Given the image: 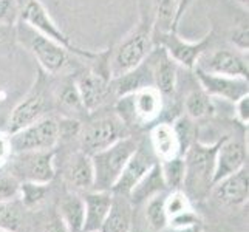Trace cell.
Segmentation results:
<instances>
[{"label":"cell","instance_id":"6da1fadb","mask_svg":"<svg viewBox=\"0 0 249 232\" xmlns=\"http://www.w3.org/2000/svg\"><path fill=\"white\" fill-rule=\"evenodd\" d=\"M153 48V16L149 0L147 8L141 13L140 23L115 48H110L108 67L111 79L138 67Z\"/></svg>","mask_w":249,"mask_h":232},{"label":"cell","instance_id":"7a4b0ae2","mask_svg":"<svg viewBox=\"0 0 249 232\" xmlns=\"http://www.w3.org/2000/svg\"><path fill=\"white\" fill-rule=\"evenodd\" d=\"M221 140L204 143L195 140L189 147L184 158V181L183 191L192 200L201 201L211 195L213 187V170H215V152Z\"/></svg>","mask_w":249,"mask_h":232},{"label":"cell","instance_id":"3957f363","mask_svg":"<svg viewBox=\"0 0 249 232\" xmlns=\"http://www.w3.org/2000/svg\"><path fill=\"white\" fill-rule=\"evenodd\" d=\"M16 42L30 51L39 62V68L48 76H65L73 70L74 54L19 20L16 23Z\"/></svg>","mask_w":249,"mask_h":232},{"label":"cell","instance_id":"277c9868","mask_svg":"<svg viewBox=\"0 0 249 232\" xmlns=\"http://www.w3.org/2000/svg\"><path fill=\"white\" fill-rule=\"evenodd\" d=\"M138 140L132 135L116 141L96 153L90 155L94 170V187L96 191H110L115 186L116 179L121 175L128 158L138 149Z\"/></svg>","mask_w":249,"mask_h":232},{"label":"cell","instance_id":"5b68a950","mask_svg":"<svg viewBox=\"0 0 249 232\" xmlns=\"http://www.w3.org/2000/svg\"><path fill=\"white\" fill-rule=\"evenodd\" d=\"M101 56L91 62L93 67L74 76L76 89L79 91L82 106L87 113H94L111 96V74L108 67V53L101 51Z\"/></svg>","mask_w":249,"mask_h":232},{"label":"cell","instance_id":"8992f818","mask_svg":"<svg viewBox=\"0 0 249 232\" xmlns=\"http://www.w3.org/2000/svg\"><path fill=\"white\" fill-rule=\"evenodd\" d=\"M50 79L48 74L44 73L39 68V73L36 76L33 87L25 94L23 99L17 104L8 119V135L22 130L33 123L39 121L40 118L47 116L48 110L51 107V99L53 91H50Z\"/></svg>","mask_w":249,"mask_h":232},{"label":"cell","instance_id":"52a82bcc","mask_svg":"<svg viewBox=\"0 0 249 232\" xmlns=\"http://www.w3.org/2000/svg\"><path fill=\"white\" fill-rule=\"evenodd\" d=\"M164 108V98L155 87H147L116 98L115 115L127 125H147L157 121Z\"/></svg>","mask_w":249,"mask_h":232},{"label":"cell","instance_id":"ba28073f","mask_svg":"<svg viewBox=\"0 0 249 232\" xmlns=\"http://www.w3.org/2000/svg\"><path fill=\"white\" fill-rule=\"evenodd\" d=\"M19 22L30 25L31 28L39 31L42 36L54 40L56 44L62 45L67 51H70L76 57L84 59L85 62H91L99 56V51L84 50V48H79L78 45H74L71 39L57 27L56 22L53 20V17L50 16V13L47 11V8L44 6V3H42L40 0H28V2L23 5V8H20Z\"/></svg>","mask_w":249,"mask_h":232},{"label":"cell","instance_id":"9c48e42d","mask_svg":"<svg viewBox=\"0 0 249 232\" xmlns=\"http://www.w3.org/2000/svg\"><path fill=\"white\" fill-rule=\"evenodd\" d=\"M59 138L57 118L44 116L39 121L33 123L22 130L10 135L11 152H33V150H54Z\"/></svg>","mask_w":249,"mask_h":232},{"label":"cell","instance_id":"30bf717a","mask_svg":"<svg viewBox=\"0 0 249 232\" xmlns=\"http://www.w3.org/2000/svg\"><path fill=\"white\" fill-rule=\"evenodd\" d=\"M11 172L20 181L50 184L56 175L54 150L11 153Z\"/></svg>","mask_w":249,"mask_h":232},{"label":"cell","instance_id":"8fae6325","mask_svg":"<svg viewBox=\"0 0 249 232\" xmlns=\"http://www.w3.org/2000/svg\"><path fill=\"white\" fill-rule=\"evenodd\" d=\"M213 37V31H209L200 40H187L178 34V31H170L153 36V45L162 47L178 67L194 70L198 59L209 50Z\"/></svg>","mask_w":249,"mask_h":232},{"label":"cell","instance_id":"7c38bea8","mask_svg":"<svg viewBox=\"0 0 249 232\" xmlns=\"http://www.w3.org/2000/svg\"><path fill=\"white\" fill-rule=\"evenodd\" d=\"M128 135V127L116 115L101 116L81 128V150L93 155Z\"/></svg>","mask_w":249,"mask_h":232},{"label":"cell","instance_id":"4fadbf2b","mask_svg":"<svg viewBox=\"0 0 249 232\" xmlns=\"http://www.w3.org/2000/svg\"><path fill=\"white\" fill-rule=\"evenodd\" d=\"M203 71L223 74L231 77H246L249 73L248 54L235 48H217L206 53L198 59L195 65Z\"/></svg>","mask_w":249,"mask_h":232},{"label":"cell","instance_id":"5bb4252c","mask_svg":"<svg viewBox=\"0 0 249 232\" xmlns=\"http://www.w3.org/2000/svg\"><path fill=\"white\" fill-rule=\"evenodd\" d=\"M196 81L204 93H208L211 98H218L223 101L234 102L249 94V82L246 77H231L223 74H213L203 71L200 68H194Z\"/></svg>","mask_w":249,"mask_h":232},{"label":"cell","instance_id":"9a60e30c","mask_svg":"<svg viewBox=\"0 0 249 232\" xmlns=\"http://www.w3.org/2000/svg\"><path fill=\"white\" fill-rule=\"evenodd\" d=\"M158 160L153 155L150 145L149 149L145 145L140 144L138 149L133 152V155L128 161L125 162V166L121 172V175L116 179L115 186L111 187V194L115 195H123L128 196V194L132 192V189L140 183V179L147 174L149 169L155 164Z\"/></svg>","mask_w":249,"mask_h":232},{"label":"cell","instance_id":"2e32d148","mask_svg":"<svg viewBox=\"0 0 249 232\" xmlns=\"http://www.w3.org/2000/svg\"><path fill=\"white\" fill-rule=\"evenodd\" d=\"M248 150L242 140L223 138L215 152V170H213V184L221 178L232 175L246 166Z\"/></svg>","mask_w":249,"mask_h":232},{"label":"cell","instance_id":"e0dca14e","mask_svg":"<svg viewBox=\"0 0 249 232\" xmlns=\"http://www.w3.org/2000/svg\"><path fill=\"white\" fill-rule=\"evenodd\" d=\"M149 57L152 62L153 87L161 93L164 99L175 96L178 87V65L172 61L166 50L158 45L152 50Z\"/></svg>","mask_w":249,"mask_h":232},{"label":"cell","instance_id":"ac0fdd59","mask_svg":"<svg viewBox=\"0 0 249 232\" xmlns=\"http://www.w3.org/2000/svg\"><path fill=\"white\" fill-rule=\"evenodd\" d=\"M211 195L223 206H243L248 203L249 186H248V166L240 169L232 175L221 178L213 184Z\"/></svg>","mask_w":249,"mask_h":232},{"label":"cell","instance_id":"d6986e66","mask_svg":"<svg viewBox=\"0 0 249 232\" xmlns=\"http://www.w3.org/2000/svg\"><path fill=\"white\" fill-rule=\"evenodd\" d=\"M64 178L74 191L89 192L94 187V170L91 157L82 150L74 152L65 162Z\"/></svg>","mask_w":249,"mask_h":232},{"label":"cell","instance_id":"ffe728a7","mask_svg":"<svg viewBox=\"0 0 249 232\" xmlns=\"http://www.w3.org/2000/svg\"><path fill=\"white\" fill-rule=\"evenodd\" d=\"M110 87H111L113 96L116 98L125 96V94H130V93H135L147 87H153V73H152L150 57L147 56L138 67H135L133 70L111 79Z\"/></svg>","mask_w":249,"mask_h":232},{"label":"cell","instance_id":"44dd1931","mask_svg":"<svg viewBox=\"0 0 249 232\" xmlns=\"http://www.w3.org/2000/svg\"><path fill=\"white\" fill-rule=\"evenodd\" d=\"M84 209H85V220H84V232H96L101 229L107 214L111 208L113 201V194L110 191H93L84 192Z\"/></svg>","mask_w":249,"mask_h":232},{"label":"cell","instance_id":"7402d4cb","mask_svg":"<svg viewBox=\"0 0 249 232\" xmlns=\"http://www.w3.org/2000/svg\"><path fill=\"white\" fill-rule=\"evenodd\" d=\"M150 149L158 161H166L181 155L177 133L170 123H158L150 128Z\"/></svg>","mask_w":249,"mask_h":232},{"label":"cell","instance_id":"603a6c76","mask_svg":"<svg viewBox=\"0 0 249 232\" xmlns=\"http://www.w3.org/2000/svg\"><path fill=\"white\" fill-rule=\"evenodd\" d=\"M133 229V204L127 196L115 195L111 208L102 223L99 232H132Z\"/></svg>","mask_w":249,"mask_h":232},{"label":"cell","instance_id":"cb8c5ba5","mask_svg":"<svg viewBox=\"0 0 249 232\" xmlns=\"http://www.w3.org/2000/svg\"><path fill=\"white\" fill-rule=\"evenodd\" d=\"M181 0H150L153 16V36L178 31Z\"/></svg>","mask_w":249,"mask_h":232},{"label":"cell","instance_id":"d4e9b609","mask_svg":"<svg viewBox=\"0 0 249 232\" xmlns=\"http://www.w3.org/2000/svg\"><path fill=\"white\" fill-rule=\"evenodd\" d=\"M166 191H167V187H166L164 179H162L160 162L157 161L155 164L149 169L147 174L140 179V183L132 189V192L128 194L127 198L130 200L132 204H141L160 194H164Z\"/></svg>","mask_w":249,"mask_h":232},{"label":"cell","instance_id":"484cf974","mask_svg":"<svg viewBox=\"0 0 249 232\" xmlns=\"http://www.w3.org/2000/svg\"><path fill=\"white\" fill-rule=\"evenodd\" d=\"M59 217L64 221L68 232H84L85 209L82 195L76 192L67 194L59 203Z\"/></svg>","mask_w":249,"mask_h":232},{"label":"cell","instance_id":"4316f807","mask_svg":"<svg viewBox=\"0 0 249 232\" xmlns=\"http://www.w3.org/2000/svg\"><path fill=\"white\" fill-rule=\"evenodd\" d=\"M53 99L67 111H71L73 115H82L87 113L82 106V101L79 96V91L76 89L74 84V76L71 77L70 74H65L62 77L61 84L53 90ZM71 115V116H73Z\"/></svg>","mask_w":249,"mask_h":232},{"label":"cell","instance_id":"83f0119b","mask_svg":"<svg viewBox=\"0 0 249 232\" xmlns=\"http://www.w3.org/2000/svg\"><path fill=\"white\" fill-rule=\"evenodd\" d=\"M215 102L208 93L200 90H192L184 99V115L194 121L206 119L215 115Z\"/></svg>","mask_w":249,"mask_h":232},{"label":"cell","instance_id":"f1b7e54d","mask_svg":"<svg viewBox=\"0 0 249 232\" xmlns=\"http://www.w3.org/2000/svg\"><path fill=\"white\" fill-rule=\"evenodd\" d=\"M160 169L162 174L167 191H175V189H181L184 181V158L183 155H178L166 161H158Z\"/></svg>","mask_w":249,"mask_h":232},{"label":"cell","instance_id":"f546056e","mask_svg":"<svg viewBox=\"0 0 249 232\" xmlns=\"http://www.w3.org/2000/svg\"><path fill=\"white\" fill-rule=\"evenodd\" d=\"M164 196L166 194H160L145 201V223L153 232H161L167 228L169 218L164 209Z\"/></svg>","mask_w":249,"mask_h":232},{"label":"cell","instance_id":"4dcf8cb0","mask_svg":"<svg viewBox=\"0 0 249 232\" xmlns=\"http://www.w3.org/2000/svg\"><path fill=\"white\" fill-rule=\"evenodd\" d=\"M22 208L16 200L0 203V229L8 232H17L22 226Z\"/></svg>","mask_w":249,"mask_h":232},{"label":"cell","instance_id":"1f68e13d","mask_svg":"<svg viewBox=\"0 0 249 232\" xmlns=\"http://www.w3.org/2000/svg\"><path fill=\"white\" fill-rule=\"evenodd\" d=\"M172 127H174V130L177 133L181 155H184V152L191 147V144L196 140L195 121L189 118V116H186V115H181V116H178L174 123H172Z\"/></svg>","mask_w":249,"mask_h":232},{"label":"cell","instance_id":"d6a6232c","mask_svg":"<svg viewBox=\"0 0 249 232\" xmlns=\"http://www.w3.org/2000/svg\"><path fill=\"white\" fill-rule=\"evenodd\" d=\"M47 194H48V184L20 181L19 196H17V198L20 200V203L25 208H34V206L40 204L45 200Z\"/></svg>","mask_w":249,"mask_h":232},{"label":"cell","instance_id":"836d02e7","mask_svg":"<svg viewBox=\"0 0 249 232\" xmlns=\"http://www.w3.org/2000/svg\"><path fill=\"white\" fill-rule=\"evenodd\" d=\"M164 209L167 214V218L170 220L179 215V214H184L194 208H192L191 198L184 194L183 189H175V191H170L164 196Z\"/></svg>","mask_w":249,"mask_h":232},{"label":"cell","instance_id":"e575fe53","mask_svg":"<svg viewBox=\"0 0 249 232\" xmlns=\"http://www.w3.org/2000/svg\"><path fill=\"white\" fill-rule=\"evenodd\" d=\"M20 189V179L13 172L0 170V203L17 200Z\"/></svg>","mask_w":249,"mask_h":232},{"label":"cell","instance_id":"d590c367","mask_svg":"<svg viewBox=\"0 0 249 232\" xmlns=\"http://www.w3.org/2000/svg\"><path fill=\"white\" fill-rule=\"evenodd\" d=\"M20 6L17 0H0V23L16 25L19 20Z\"/></svg>","mask_w":249,"mask_h":232},{"label":"cell","instance_id":"8d00e7d4","mask_svg":"<svg viewBox=\"0 0 249 232\" xmlns=\"http://www.w3.org/2000/svg\"><path fill=\"white\" fill-rule=\"evenodd\" d=\"M229 42L232 44V48L248 54V48H249L248 25L242 23V25H237L235 28H232V31L229 33Z\"/></svg>","mask_w":249,"mask_h":232},{"label":"cell","instance_id":"74e56055","mask_svg":"<svg viewBox=\"0 0 249 232\" xmlns=\"http://www.w3.org/2000/svg\"><path fill=\"white\" fill-rule=\"evenodd\" d=\"M234 115L238 124L248 127L249 124V94H245L243 98L234 102Z\"/></svg>","mask_w":249,"mask_h":232},{"label":"cell","instance_id":"f35d334b","mask_svg":"<svg viewBox=\"0 0 249 232\" xmlns=\"http://www.w3.org/2000/svg\"><path fill=\"white\" fill-rule=\"evenodd\" d=\"M16 44V25L0 23V50H11Z\"/></svg>","mask_w":249,"mask_h":232},{"label":"cell","instance_id":"ab89813d","mask_svg":"<svg viewBox=\"0 0 249 232\" xmlns=\"http://www.w3.org/2000/svg\"><path fill=\"white\" fill-rule=\"evenodd\" d=\"M11 144H10V135L0 132V169H2L11 158Z\"/></svg>","mask_w":249,"mask_h":232},{"label":"cell","instance_id":"60d3db41","mask_svg":"<svg viewBox=\"0 0 249 232\" xmlns=\"http://www.w3.org/2000/svg\"><path fill=\"white\" fill-rule=\"evenodd\" d=\"M44 232H68V229L64 225V221L61 220V217H54L45 225Z\"/></svg>","mask_w":249,"mask_h":232},{"label":"cell","instance_id":"b9f144b4","mask_svg":"<svg viewBox=\"0 0 249 232\" xmlns=\"http://www.w3.org/2000/svg\"><path fill=\"white\" fill-rule=\"evenodd\" d=\"M174 232H203V221H195L192 225H187V226H181V228H177V229H172Z\"/></svg>","mask_w":249,"mask_h":232},{"label":"cell","instance_id":"7bdbcfd3","mask_svg":"<svg viewBox=\"0 0 249 232\" xmlns=\"http://www.w3.org/2000/svg\"><path fill=\"white\" fill-rule=\"evenodd\" d=\"M194 0H181V6H179V19H183L184 13L187 11V8L192 5Z\"/></svg>","mask_w":249,"mask_h":232},{"label":"cell","instance_id":"ee69618b","mask_svg":"<svg viewBox=\"0 0 249 232\" xmlns=\"http://www.w3.org/2000/svg\"><path fill=\"white\" fill-rule=\"evenodd\" d=\"M235 2L240 5V6H242V8H246V10H248V5H249V0H235Z\"/></svg>","mask_w":249,"mask_h":232},{"label":"cell","instance_id":"f6af8a7d","mask_svg":"<svg viewBox=\"0 0 249 232\" xmlns=\"http://www.w3.org/2000/svg\"><path fill=\"white\" fill-rule=\"evenodd\" d=\"M132 232H140V231H135V229H132Z\"/></svg>","mask_w":249,"mask_h":232},{"label":"cell","instance_id":"bcb514c9","mask_svg":"<svg viewBox=\"0 0 249 232\" xmlns=\"http://www.w3.org/2000/svg\"><path fill=\"white\" fill-rule=\"evenodd\" d=\"M0 232H8V231H2V229H0Z\"/></svg>","mask_w":249,"mask_h":232},{"label":"cell","instance_id":"7dc6e473","mask_svg":"<svg viewBox=\"0 0 249 232\" xmlns=\"http://www.w3.org/2000/svg\"><path fill=\"white\" fill-rule=\"evenodd\" d=\"M96 232H99V231H96Z\"/></svg>","mask_w":249,"mask_h":232}]
</instances>
